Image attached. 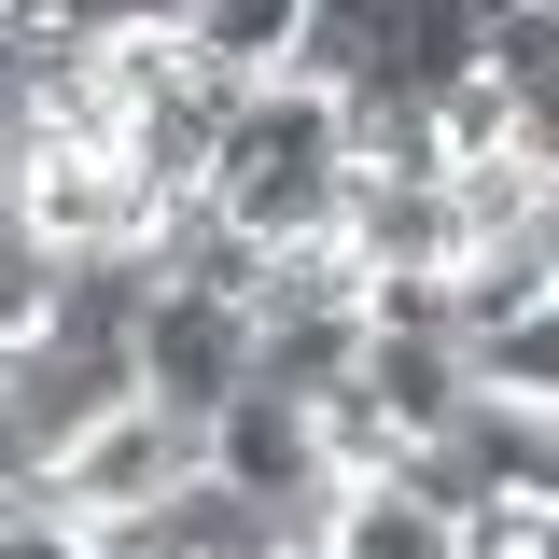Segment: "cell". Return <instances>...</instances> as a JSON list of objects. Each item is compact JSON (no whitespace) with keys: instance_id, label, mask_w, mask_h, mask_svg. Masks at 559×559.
<instances>
[{"instance_id":"cell-8","label":"cell","mask_w":559,"mask_h":559,"mask_svg":"<svg viewBox=\"0 0 559 559\" xmlns=\"http://www.w3.org/2000/svg\"><path fill=\"white\" fill-rule=\"evenodd\" d=\"M182 43H197L210 70L280 84V70H294V43H308V0H182Z\"/></svg>"},{"instance_id":"cell-5","label":"cell","mask_w":559,"mask_h":559,"mask_svg":"<svg viewBox=\"0 0 559 559\" xmlns=\"http://www.w3.org/2000/svg\"><path fill=\"white\" fill-rule=\"evenodd\" d=\"M349 252H364V280H462L476 266V210H462V182H364L349 168Z\"/></svg>"},{"instance_id":"cell-1","label":"cell","mask_w":559,"mask_h":559,"mask_svg":"<svg viewBox=\"0 0 559 559\" xmlns=\"http://www.w3.org/2000/svg\"><path fill=\"white\" fill-rule=\"evenodd\" d=\"M210 197L238 210L252 238H322L349 210V112H336V84H252L238 98V127H224V154H210Z\"/></svg>"},{"instance_id":"cell-11","label":"cell","mask_w":559,"mask_h":559,"mask_svg":"<svg viewBox=\"0 0 559 559\" xmlns=\"http://www.w3.org/2000/svg\"><path fill=\"white\" fill-rule=\"evenodd\" d=\"M433 127H448V168H489V154H518V84H503V70H462V84H433Z\"/></svg>"},{"instance_id":"cell-7","label":"cell","mask_w":559,"mask_h":559,"mask_svg":"<svg viewBox=\"0 0 559 559\" xmlns=\"http://www.w3.org/2000/svg\"><path fill=\"white\" fill-rule=\"evenodd\" d=\"M322 546L336 559H462V518H448L433 489H406V476H349Z\"/></svg>"},{"instance_id":"cell-10","label":"cell","mask_w":559,"mask_h":559,"mask_svg":"<svg viewBox=\"0 0 559 559\" xmlns=\"http://www.w3.org/2000/svg\"><path fill=\"white\" fill-rule=\"evenodd\" d=\"M476 392H518V406H559V294L518 308L503 336H476Z\"/></svg>"},{"instance_id":"cell-6","label":"cell","mask_w":559,"mask_h":559,"mask_svg":"<svg viewBox=\"0 0 559 559\" xmlns=\"http://www.w3.org/2000/svg\"><path fill=\"white\" fill-rule=\"evenodd\" d=\"M364 308H266V336H252V392H294V406H322L364 378Z\"/></svg>"},{"instance_id":"cell-14","label":"cell","mask_w":559,"mask_h":559,"mask_svg":"<svg viewBox=\"0 0 559 559\" xmlns=\"http://www.w3.org/2000/svg\"><path fill=\"white\" fill-rule=\"evenodd\" d=\"M294 559H336V546H294Z\"/></svg>"},{"instance_id":"cell-13","label":"cell","mask_w":559,"mask_h":559,"mask_svg":"<svg viewBox=\"0 0 559 559\" xmlns=\"http://www.w3.org/2000/svg\"><path fill=\"white\" fill-rule=\"evenodd\" d=\"M518 154H532V168H559V84H532V98H518Z\"/></svg>"},{"instance_id":"cell-3","label":"cell","mask_w":559,"mask_h":559,"mask_svg":"<svg viewBox=\"0 0 559 559\" xmlns=\"http://www.w3.org/2000/svg\"><path fill=\"white\" fill-rule=\"evenodd\" d=\"M182 476H210V419H182V406H154V392H127L98 433H70V448H57V518L112 532V518H140V503H168Z\"/></svg>"},{"instance_id":"cell-12","label":"cell","mask_w":559,"mask_h":559,"mask_svg":"<svg viewBox=\"0 0 559 559\" xmlns=\"http://www.w3.org/2000/svg\"><path fill=\"white\" fill-rule=\"evenodd\" d=\"M462 559H559V503H532V489H476V503H462Z\"/></svg>"},{"instance_id":"cell-9","label":"cell","mask_w":559,"mask_h":559,"mask_svg":"<svg viewBox=\"0 0 559 559\" xmlns=\"http://www.w3.org/2000/svg\"><path fill=\"white\" fill-rule=\"evenodd\" d=\"M392 70V0H308V43H294V84H378Z\"/></svg>"},{"instance_id":"cell-2","label":"cell","mask_w":559,"mask_h":559,"mask_svg":"<svg viewBox=\"0 0 559 559\" xmlns=\"http://www.w3.org/2000/svg\"><path fill=\"white\" fill-rule=\"evenodd\" d=\"M0 197H14V224L43 238V252H140L154 238V182H140L127 140H28L14 127V168H0Z\"/></svg>"},{"instance_id":"cell-4","label":"cell","mask_w":559,"mask_h":559,"mask_svg":"<svg viewBox=\"0 0 559 559\" xmlns=\"http://www.w3.org/2000/svg\"><path fill=\"white\" fill-rule=\"evenodd\" d=\"M252 308L238 294H210V280H154V308H140V392L182 419H224L238 392H252Z\"/></svg>"}]
</instances>
